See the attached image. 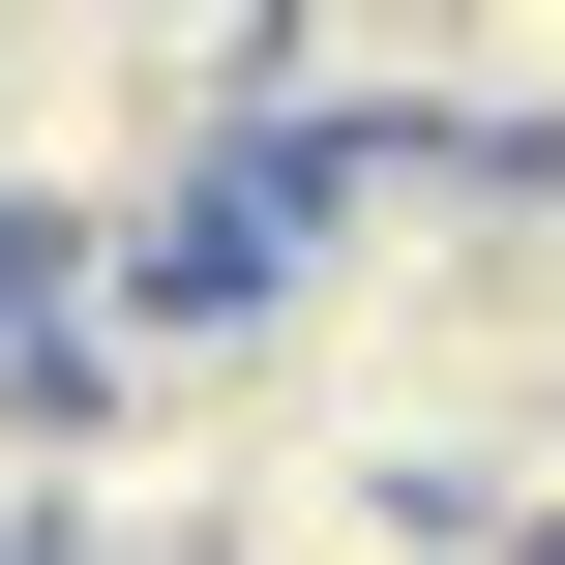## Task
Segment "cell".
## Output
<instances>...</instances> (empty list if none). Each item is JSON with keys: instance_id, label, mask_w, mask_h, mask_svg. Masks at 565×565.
<instances>
[{"instance_id": "cell-1", "label": "cell", "mask_w": 565, "mask_h": 565, "mask_svg": "<svg viewBox=\"0 0 565 565\" xmlns=\"http://www.w3.org/2000/svg\"><path fill=\"white\" fill-rule=\"evenodd\" d=\"M238 0H89V30H0V268H149V238H238Z\"/></svg>"}, {"instance_id": "cell-2", "label": "cell", "mask_w": 565, "mask_h": 565, "mask_svg": "<svg viewBox=\"0 0 565 565\" xmlns=\"http://www.w3.org/2000/svg\"><path fill=\"white\" fill-rule=\"evenodd\" d=\"M507 565H565V536H507Z\"/></svg>"}]
</instances>
